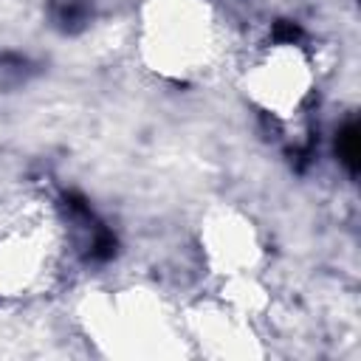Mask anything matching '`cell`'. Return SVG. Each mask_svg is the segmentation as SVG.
<instances>
[{
    "instance_id": "6da1fadb",
    "label": "cell",
    "mask_w": 361,
    "mask_h": 361,
    "mask_svg": "<svg viewBox=\"0 0 361 361\" xmlns=\"http://www.w3.org/2000/svg\"><path fill=\"white\" fill-rule=\"evenodd\" d=\"M152 42L155 56L166 65L164 71H197L209 62L214 48V25L209 8L192 0H180L164 8V23L155 20Z\"/></svg>"
}]
</instances>
